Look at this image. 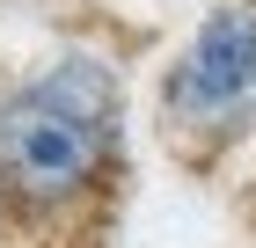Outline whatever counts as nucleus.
Returning a JSON list of instances; mask_svg holds the SVG:
<instances>
[{
    "label": "nucleus",
    "mask_w": 256,
    "mask_h": 248,
    "mask_svg": "<svg viewBox=\"0 0 256 248\" xmlns=\"http://www.w3.org/2000/svg\"><path fill=\"white\" fill-rule=\"evenodd\" d=\"M118 146V73L88 51L52 58L44 73L0 95V197L52 212L80 197Z\"/></svg>",
    "instance_id": "obj_1"
},
{
    "label": "nucleus",
    "mask_w": 256,
    "mask_h": 248,
    "mask_svg": "<svg viewBox=\"0 0 256 248\" xmlns=\"http://www.w3.org/2000/svg\"><path fill=\"white\" fill-rule=\"evenodd\" d=\"M161 117L183 139H234L256 124V0L205 7L198 37L161 80Z\"/></svg>",
    "instance_id": "obj_2"
}]
</instances>
